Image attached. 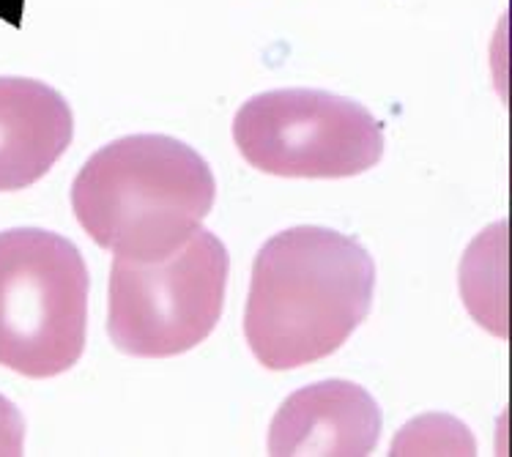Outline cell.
Instances as JSON below:
<instances>
[{
  "label": "cell",
  "instance_id": "obj_3",
  "mask_svg": "<svg viewBox=\"0 0 512 457\" xmlns=\"http://www.w3.org/2000/svg\"><path fill=\"white\" fill-rule=\"evenodd\" d=\"M88 266L53 230L0 233V364L25 378L72 370L85 351Z\"/></svg>",
  "mask_w": 512,
  "mask_h": 457
},
{
  "label": "cell",
  "instance_id": "obj_4",
  "mask_svg": "<svg viewBox=\"0 0 512 457\" xmlns=\"http://www.w3.org/2000/svg\"><path fill=\"white\" fill-rule=\"evenodd\" d=\"M230 255L220 236L200 228L162 260L115 258L107 291V334L126 356L187 354L222 318Z\"/></svg>",
  "mask_w": 512,
  "mask_h": 457
},
{
  "label": "cell",
  "instance_id": "obj_9",
  "mask_svg": "<svg viewBox=\"0 0 512 457\" xmlns=\"http://www.w3.org/2000/svg\"><path fill=\"white\" fill-rule=\"evenodd\" d=\"M25 447V422L14 403L0 395V455L20 457Z\"/></svg>",
  "mask_w": 512,
  "mask_h": 457
},
{
  "label": "cell",
  "instance_id": "obj_1",
  "mask_svg": "<svg viewBox=\"0 0 512 457\" xmlns=\"http://www.w3.org/2000/svg\"><path fill=\"white\" fill-rule=\"evenodd\" d=\"M376 291L370 252L340 230L299 225L266 241L252 266L244 337L274 373L321 362L367 321Z\"/></svg>",
  "mask_w": 512,
  "mask_h": 457
},
{
  "label": "cell",
  "instance_id": "obj_2",
  "mask_svg": "<svg viewBox=\"0 0 512 457\" xmlns=\"http://www.w3.org/2000/svg\"><path fill=\"white\" fill-rule=\"evenodd\" d=\"M217 198L209 162L168 135H129L99 148L74 178L77 222L115 258H170Z\"/></svg>",
  "mask_w": 512,
  "mask_h": 457
},
{
  "label": "cell",
  "instance_id": "obj_6",
  "mask_svg": "<svg viewBox=\"0 0 512 457\" xmlns=\"http://www.w3.org/2000/svg\"><path fill=\"white\" fill-rule=\"evenodd\" d=\"M381 438V411L351 381H321L285 400L269 427V455L362 457Z\"/></svg>",
  "mask_w": 512,
  "mask_h": 457
},
{
  "label": "cell",
  "instance_id": "obj_5",
  "mask_svg": "<svg viewBox=\"0 0 512 457\" xmlns=\"http://www.w3.org/2000/svg\"><path fill=\"white\" fill-rule=\"evenodd\" d=\"M233 143L280 178H351L384 156V132L362 104L324 91H269L241 104Z\"/></svg>",
  "mask_w": 512,
  "mask_h": 457
},
{
  "label": "cell",
  "instance_id": "obj_8",
  "mask_svg": "<svg viewBox=\"0 0 512 457\" xmlns=\"http://www.w3.org/2000/svg\"><path fill=\"white\" fill-rule=\"evenodd\" d=\"M510 225L499 222L474 241L463 260V296L466 307L480 326L491 329L499 337L510 334V280H507V244H510Z\"/></svg>",
  "mask_w": 512,
  "mask_h": 457
},
{
  "label": "cell",
  "instance_id": "obj_7",
  "mask_svg": "<svg viewBox=\"0 0 512 457\" xmlns=\"http://www.w3.org/2000/svg\"><path fill=\"white\" fill-rule=\"evenodd\" d=\"M72 137V107L55 88L28 77H0V192H17L47 176Z\"/></svg>",
  "mask_w": 512,
  "mask_h": 457
},
{
  "label": "cell",
  "instance_id": "obj_10",
  "mask_svg": "<svg viewBox=\"0 0 512 457\" xmlns=\"http://www.w3.org/2000/svg\"><path fill=\"white\" fill-rule=\"evenodd\" d=\"M504 28H507V52H510V66H512V0H510V9H507V22H504Z\"/></svg>",
  "mask_w": 512,
  "mask_h": 457
}]
</instances>
